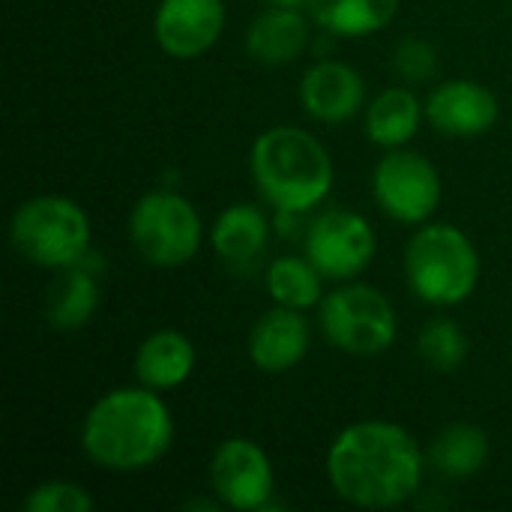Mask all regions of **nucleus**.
Wrapping results in <instances>:
<instances>
[{"label":"nucleus","instance_id":"obj_1","mask_svg":"<svg viewBox=\"0 0 512 512\" xmlns=\"http://www.w3.org/2000/svg\"><path fill=\"white\" fill-rule=\"evenodd\" d=\"M327 477L336 495L354 507H399L423 483V453L402 426L366 420L333 441Z\"/></svg>","mask_w":512,"mask_h":512},{"label":"nucleus","instance_id":"obj_2","mask_svg":"<svg viewBox=\"0 0 512 512\" xmlns=\"http://www.w3.org/2000/svg\"><path fill=\"white\" fill-rule=\"evenodd\" d=\"M174 441L168 405L153 387L105 393L84 417L81 447L105 471H141L156 465Z\"/></svg>","mask_w":512,"mask_h":512},{"label":"nucleus","instance_id":"obj_3","mask_svg":"<svg viewBox=\"0 0 512 512\" xmlns=\"http://www.w3.org/2000/svg\"><path fill=\"white\" fill-rule=\"evenodd\" d=\"M258 192L285 213H306L333 189V162L324 144L294 126H273L252 147Z\"/></svg>","mask_w":512,"mask_h":512},{"label":"nucleus","instance_id":"obj_4","mask_svg":"<svg viewBox=\"0 0 512 512\" xmlns=\"http://www.w3.org/2000/svg\"><path fill=\"white\" fill-rule=\"evenodd\" d=\"M405 276L423 303L456 306L465 303L480 282V255L459 228L426 225L408 243Z\"/></svg>","mask_w":512,"mask_h":512},{"label":"nucleus","instance_id":"obj_5","mask_svg":"<svg viewBox=\"0 0 512 512\" xmlns=\"http://www.w3.org/2000/svg\"><path fill=\"white\" fill-rule=\"evenodd\" d=\"M9 237L27 261L66 270L87 255L90 219L66 195H36L15 210Z\"/></svg>","mask_w":512,"mask_h":512},{"label":"nucleus","instance_id":"obj_6","mask_svg":"<svg viewBox=\"0 0 512 512\" xmlns=\"http://www.w3.org/2000/svg\"><path fill=\"white\" fill-rule=\"evenodd\" d=\"M129 237L144 261L180 267L192 261L201 246V219L183 195L150 192L132 207Z\"/></svg>","mask_w":512,"mask_h":512},{"label":"nucleus","instance_id":"obj_7","mask_svg":"<svg viewBox=\"0 0 512 512\" xmlns=\"http://www.w3.org/2000/svg\"><path fill=\"white\" fill-rule=\"evenodd\" d=\"M321 327L330 345L354 357H375L396 342V312L372 285H345L327 294Z\"/></svg>","mask_w":512,"mask_h":512},{"label":"nucleus","instance_id":"obj_8","mask_svg":"<svg viewBox=\"0 0 512 512\" xmlns=\"http://www.w3.org/2000/svg\"><path fill=\"white\" fill-rule=\"evenodd\" d=\"M372 192L390 219L402 225H423L441 204V177L423 153L393 147L375 165Z\"/></svg>","mask_w":512,"mask_h":512},{"label":"nucleus","instance_id":"obj_9","mask_svg":"<svg viewBox=\"0 0 512 512\" xmlns=\"http://www.w3.org/2000/svg\"><path fill=\"white\" fill-rule=\"evenodd\" d=\"M306 258L327 279H354L375 258V231L351 210H330L312 222L306 234Z\"/></svg>","mask_w":512,"mask_h":512},{"label":"nucleus","instance_id":"obj_10","mask_svg":"<svg viewBox=\"0 0 512 512\" xmlns=\"http://www.w3.org/2000/svg\"><path fill=\"white\" fill-rule=\"evenodd\" d=\"M210 483L225 507L264 510L273 495V465L255 441L231 438L213 456Z\"/></svg>","mask_w":512,"mask_h":512},{"label":"nucleus","instance_id":"obj_11","mask_svg":"<svg viewBox=\"0 0 512 512\" xmlns=\"http://www.w3.org/2000/svg\"><path fill=\"white\" fill-rule=\"evenodd\" d=\"M225 27L222 0H162L153 30L168 57L192 60L216 45Z\"/></svg>","mask_w":512,"mask_h":512},{"label":"nucleus","instance_id":"obj_12","mask_svg":"<svg viewBox=\"0 0 512 512\" xmlns=\"http://www.w3.org/2000/svg\"><path fill=\"white\" fill-rule=\"evenodd\" d=\"M429 123L453 138H474L495 126L498 120V99L489 87L477 81H444L432 90L426 102Z\"/></svg>","mask_w":512,"mask_h":512},{"label":"nucleus","instance_id":"obj_13","mask_svg":"<svg viewBox=\"0 0 512 512\" xmlns=\"http://www.w3.org/2000/svg\"><path fill=\"white\" fill-rule=\"evenodd\" d=\"M300 99L306 114H312L321 123H342L351 120L363 99L366 84L357 69L339 60H321L312 69H306L300 81Z\"/></svg>","mask_w":512,"mask_h":512},{"label":"nucleus","instance_id":"obj_14","mask_svg":"<svg viewBox=\"0 0 512 512\" xmlns=\"http://www.w3.org/2000/svg\"><path fill=\"white\" fill-rule=\"evenodd\" d=\"M309 351V324L300 309L276 306L267 312L249 336V357L267 375L294 369Z\"/></svg>","mask_w":512,"mask_h":512},{"label":"nucleus","instance_id":"obj_15","mask_svg":"<svg viewBox=\"0 0 512 512\" xmlns=\"http://www.w3.org/2000/svg\"><path fill=\"white\" fill-rule=\"evenodd\" d=\"M309 42L306 18L297 9L276 6L258 15L246 33V51L264 66H285L303 54Z\"/></svg>","mask_w":512,"mask_h":512},{"label":"nucleus","instance_id":"obj_16","mask_svg":"<svg viewBox=\"0 0 512 512\" xmlns=\"http://www.w3.org/2000/svg\"><path fill=\"white\" fill-rule=\"evenodd\" d=\"M195 369V348L177 330H159L147 336L135 354V375L144 387L171 390L180 387Z\"/></svg>","mask_w":512,"mask_h":512},{"label":"nucleus","instance_id":"obj_17","mask_svg":"<svg viewBox=\"0 0 512 512\" xmlns=\"http://www.w3.org/2000/svg\"><path fill=\"white\" fill-rule=\"evenodd\" d=\"M267 219L255 204L228 207L213 225V249L231 267H249L267 243Z\"/></svg>","mask_w":512,"mask_h":512},{"label":"nucleus","instance_id":"obj_18","mask_svg":"<svg viewBox=\"0 0 512 512\" xmlns=\"http://www.w3.org/2000/svg\"><path fill=\"white\" fill-rule=\"evenodd\" d=\"M99 306V285L87 270V255L66 267L48 294V324L54 330H81Z\"/></svg>","mask_w":512,"mask_h":512},{"label":"nucleus","instance_id":"obj_19","mask_svg":"<svg viewBox=\"0 0 512 512\" xmlns=\"http://www.w3.org/2000/svg\"><path fill=\"white\" fill-rule=\"evenodd\" d=\"M306 6L333 36H372L393 21L399 0H309Z\"/></svg>","mask_w":512,"mask_h":512},{"label":"nucleus","instance_id":"obj_20","mask_svg":"<svg viewBox=\"0 0 512 512\" xmlns=\"http://www.w3.org/2000/svg\"><path fill=\"white\" fill-rule=\"evenodd\" d=\"M423 111L414 93L405 87L384 90L366 111V132L381 147H402L408 144L420 129Z\"/></svg>","mask_w":512,"mask_h":512},{"label":"nucleus","instance_id":"obj_21","mask_svg":"<svg viewBox=\"0 0 512 512\" xmlns=\"http://www.w3.org/2000/svg\"><path fill=\"white\" fill-rule=\"evenodd\" d=\"M486 459H489V438L483 429L468 423L444 429L432 444V465L438 474L450 480L474 477L477 471H483Z\"/></svg>","mask_w":512,"mask_h":512},{"label":"nucleus","instance_id":"obj_22","mask_svg":"<svg viewBox=\"0 0 512 512\" xmlns=\"http://www.w3.org/2000/svg\"><path fill=\"white\" fill-rule=\"evenodd\" d=\"M267 291L279 306L309 309L321 300V273L309 258H276L267 270Z\"/></svg>","mask_w":512,"mask_h":512},{"label":"nucleus","instance_id":"obj_23","mask_svg":"<svg viewBox=\"0 0 512 512\" xmlns=\"http://www.w3.org/2000/svg\"><path fill=\"white\" fill-rule=\"evenodd\" d=\"M417 351L423 357V363L435 372H456L465 357H468V336L465 330L450 321V318H438L432 324L423 327Z\"/></svg>","mask_w":512,"mask_h":512},{"label":"nucleus","instance_id":"obj_24","mask_svg":"<svg viewBox=\"0 0 512 512\" xmlns=\"http://www.w3.org/2000/svg\"><path fill=\"white\" fill-rule=\"evenodd\" d=\"M24 510L27 512H90L93 510V498L66 480H51L36 486L27 498H24Z\"/></svg>","mask_w":512,"mask_h":512},{"label":"nucleus","instance_id":"obj_25","mask_svg":"<svg viewBox=\"0 0 512 512\" xmlns=\"http://www.w3.org/2000/svg\"><path fill=\"white\" fill-rule=\"evenodd\" d=\"M393 63H396V72L402 78H408V81H426L435 72V66H438L435 48L429 42H423V39H405L396 48Z\"/></svg>","mask_w":512,"mask_h":512},{"label":"nucleus","instance_id":"obj_26","mask_svg":"<svg viewBox=\"0 0 512 512\" xmlns=\"http://www.w3.org/2000/svg\"><path fill=\"white\" fill-rule=\"evenodd\" d=\"M273 6H285V9H300V6H306L309 0H270Z\"/></svg>","mask_w":512,"mask_h":512}]
</instances>
